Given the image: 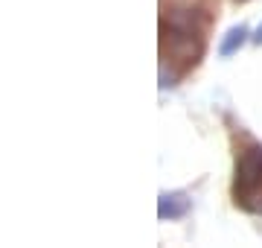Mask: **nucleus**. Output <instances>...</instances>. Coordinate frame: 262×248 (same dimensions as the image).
Masks as SVG:
<instances>
[{
  "instance_id": "nucleus-1",
  "label": "nucleus",
  "mask_w": 262,
  "mask_h": 248,
  "mask_svg": "<svg viewBox=\"0 0 262 248\" xmlns=\"http://www.w3.org/2000/svg\"><path fill=\"white\" fill-rule=\"evenodd\" d=\"M210 15L198 6H172L160 18V88L178 85L201 61Z\"/></svg>"
},
{
  "instance_id": "nucleus-2",
  "label": "nucleus",
  "mask_w": 262,
  "mask_h": 248,
  "mask_svg": "<svg viewBox=\"0 0 262 248\" xmlns=\"http://www.w3.org/2000/svg\"><path fill=\"white\" fill-rule=\"evenodd\" d=\"M233 201L245 213L262 216V143H245L236 152Z\"/></svg>"
},
{
  "instance_id": "nucleus-3",
  "label": "nucleus",
  "mask_w": 262,
  "mask_h": 248,
  "mask_svg": "<svg viewBox=\"0 0 262 248\" xmlns=\"http://www.w3.org/2000/svg\"><path fill=\"white\" fill-rule=\"evenodd\" d=\"M189 210V199L184 193H163L158 201V216L160 219H181Z\"/></svg>"
},
{
  "instance_id": "nucleus-4",
  "label": "nucleus",
  "mask_w": 262,
  "mask_h": 248,
  "mask_svg": "<svg viewBox=\"0 0 262 248\" xmlns=\"http://www.w3.org/2000/svg\"><path fill=\"white\" fill-rule=\"evenodd\" d=\"M245 41H248V27H242V24H239V27H233V29L225 35V38H222V47H219V53H222V56H233V53L242 47Z\"/></svg>"
},
{
  "instance_id": "nucleus-5",
  "label": "nucleus",
  "mask_w": 262,
  "mask_h": 248,
  "mask_svg": "<svg viewBox=\"0 0 262 248\" xmlns=\"http://www.w3.org/2000/svg\"><path fill=\"white\" fill-rule=\"evenodd\" d=\"M253 41H256V44H262V24H259V29H256V35H253Z\"/></svg>"
},
{
  "instance_id": "nucleus-6",
  "label": "nucleus",
  "mask_w": 262,
  "mask_h": 248,
  "mask_svg": "<svg viewBox=\"0 0 262 248\" xmlns=\"http://www.w3.org/2000/svg\"><path fill=\"white\" fill-rule=\"evenodd\" d=\"M239 3H245V0H239Z\"/></svg>"
}]
</instances>
